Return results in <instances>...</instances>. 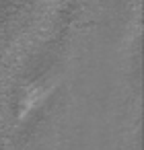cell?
I'll return each mask as SVG.
<instances>
[{"label":"cell","instance_id":"1","mask_svg":"<svg viewBox=\"0 0 144 150\" xmlns=\"http://www.w3.org/2000/svg\"><path fill=\"white\" fill-rule=\"evenodd\" d=\"M41 99H43V93H41L39 88H31L29 95H27V99L23 101V107H35Z\"/></svg>","mask_w":144,"mask_h":150}]
</instances>
